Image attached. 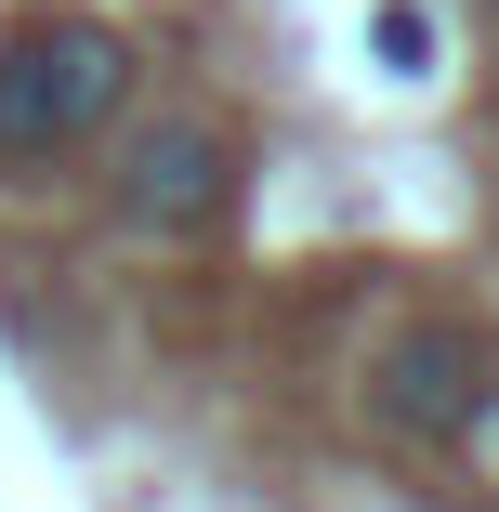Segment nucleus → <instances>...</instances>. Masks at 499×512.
Returning a JSON list of instances; mask_svg holds the SVG:
<instances>
[{
  "label": "nucleus",
  "mask_w": 499,
  "mask_h": 512,
  "mask_svg": "<svg viewBox=\"0 0 499 512\" xmlns=\"http://www.w3.org/2000/svg\"><path fill=\"white\" fill-rule=\"evenodd\" d=\"M132 106V40L106 14H14L0 27V171H53Z\"/></svg>",
  "instance_id": "f257e3e1"
},
{
  "label": "nucleus",
  "mask_w": 499,
  "mask_h": 512,
  "mask_svg": "<svg viewBox=\"0 0 499 512\" xmlns=\"http://www.w3.org/2000/svg\"><path fill=\"white\" fill-rule=\"evenodd\" d=\"M486 407H499V355H486V329H460V316H408V329L368 355V421H381L394 447H460Z\"/></svg>",
  "instance_id": "f03ea898"
},
{
  "label": "nucleus",
  "mask_w": 499,
  "mask_h": 512,
  "mask_svg": "<svg viewBox=\"0 0 499 512\" xmlns=\"http://www.w3.org/2000/svg\"><path fill=\"white\" fill-rule=\"evenodd\" d=\"M224 211H237V132L224 119L171 106L119 145V224L132 237H211Z\"/></svg>",
  "instance_id": "7ed1b4c3"
},
{
  "label": "nucleus",
  "mask_w": 499,
  "mask_h": 512,
  "mask_svg": "<svg viewBox=\"0 0 499 512\" xmlns=\"http://www.w3.org/2000/svg\"><path fill=\"white\" fill-rule=\"evenodd\" d=\"M368 53H381V79H434V14H421V0H381Z\"/></svg>",
  "instance_id": "20e7f679"
}]
</instances>
